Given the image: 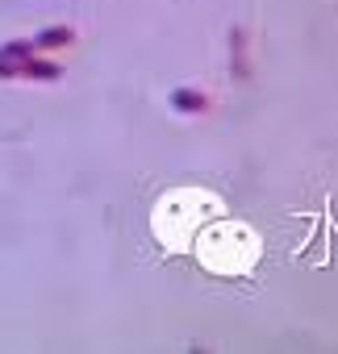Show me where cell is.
<instances>
[{
    "label": "cell",
    "mask_w": 338,
    "mask_h": 354,
    "mask_svg": "<svg viewBox=\"0 0 338 354\" xmlns=\"http://www.w3.org/2000/svg\"><path fill=\"white\" fill-rule=\"evenodd\" d=\"M21 75V63L9 59V55H0V80H17Z\"/></svg>",
    "instance_id": "cell-5"
},
{
    "label": "cell",
    "mask_w": 338,
    "mask_h": 354,
    "mask_svg": "<svg viewBox=\"0 0 338 354\" xmlns=\"http://www.w3.org/2000/svg\"><path fill=\"white\" fill-rule=\"evenodd\" d=\"M21 75H26V80H38V84H51V80H63V67H59L55 59H38V55H30V59L21 63Z\"/></svg>",
    "instance_id": "cell-3"
},
{
    "label": "cell",
    "mask_w": 338,
    "mask_h": 354,
    "mask_svg": "<svg viewBox=\"0 0 338 354\" xmlns=\"http://www.w3.org/2000/svg\"><path fill=\"white\" fill-rule=\"evenodd\" d=\"M30 42H34V50H59V46H71V42H75V30H71V26H46V30H38Z\"/></svg>",
    "instance_id": "cell-2"
},
{
    "label": "cell",
    "mask_w": 338,
    "mask_h": 354,
    "mask_svg": "<svg viewBox=\"0 0 338 354\" xmlns=\"http://www.w3.org/2000/svg\"><path fill=\"white\" fill-rule=\"evenodd\" d=\"M0 55H9V59L26 63V59H30V55H38V50H34V42H30V38H13V42H5V46H0Z\"/></svg>",
    "instance_id": "cell-4"
},
{
    "label": "cell",
    "mask_w": 338,
    "mask_h": 354,
    "mask_svg": "<svg viewBox=\"0 0 338 354\" xmlns=\"http://www.w3.org/2000/svg\"><path fill=\"white\" fill-rule=\"evenodd\" d=\"M167 104H172L176 113H184V117H197V113H205V109H209V96H205V92H197V88H176L172 96H167Z\"/></svg>",
    "instance_id": "cell-1"
}]
</instances>
